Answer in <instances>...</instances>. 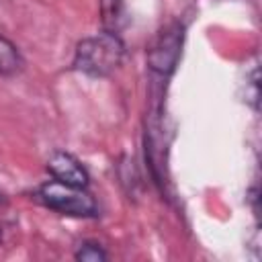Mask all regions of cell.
<instances>
[{
	"label": "cell",
	"mask_w": 262,
	"mask_h": 262,
	"mask_svg": "<svg viewBox=\"0 0 262 262\" xmlns=\"http://www.w3.org/2000/svg\"><path fill=\"white\" fill-rule=\"evenodd\" d=\"M125 57V43L119 33L100 31L96 35L84 37L78 41L72 70L88 76V78H108Z\"/></svg>",
	"instance_id": "6da1fadb"
},
{
	"label": "cell",
	"mask_w": 262,
	"mask_h": 262,
	"mask_svg": "<svg viewBox=\"0 0 262 262\" xmlns=\"http://www.w3.org/2000/svg\"><path fill=\"white\" fill-rule=\"evenodd\" d=\"M33 201H37L49 211L76 219H96L100 215L96 199L86 188L70 186L55 178L39 184L33 192Z\"/></svg>",
	"instance_id": "7a4b0ae2"
},
{
	"label": "cell",
	"mask_w": 262,
	"mask_h": 262,
	"mask_svg": "<svg viewBox=\"0 0 262 262\" xmlns=\"http://www.w3.org/2000/svg\"><path fill=\"white\" fill-rule=\"evenodd\" d=\"M182 39H184V27L180 23H172L166 29H162L154 39L151 47L147 49L149 68L162 76H170L178 63L182 51Z\"/></svg>",
	"instance_id": "3957f363"
},
{
	"label": "cell",
	"mask_w": 262,
	"mask_h": 262,
	"mask_svg": "<svg viewBox=\"0 0 262 262\" xmlns=\"http://www.w3.org/2000/svg\"><path fill=\"white\" fill-rule=\"evenodd\" d=\"M47 172L51 178L70 184V186H78V188H88L90 184V174L86 170V166L70 151L63 149H55L49 160H47Z\"/></svg>",
	"instance_id": "277c9868"
},
{
	"label": "cell",
	"mask_w": 262,
	"mask_h": 262,
	"mask_svg": "<svg viewBox=\"0 0 262 262\" xmlns=\"http://www.w3.org/2000/svg\"><path fill=\"white\" fill-rule=\"evenodd\" d=\"M25 70V57L18 47L0 33V78H12Z\"/></svg>",
	"instance_id": "5b68a950"
},
{
	"label": "cell",
	"mask_w": 262,
	"mask_h": 262,
	"mask_svg": "<svg viewBox=\"0 0 262 262\" xmlns=\"http://www.w3.org/2000/svg\"><path fill=\"white\" fill-rule=\"evenodd\" d=\"M100 20L104 31L119 33L127 23L123 0H100Z\"/></svg>",
	"instance_id": "8992f818"
},
{
	"label": "cell",
	"mask_w": 262,
	"mask_h": 262,
	"mask_svg": "<svg viewBox=\"0 0 262 262\" xmlns=\"http://www.w3.org/2000/svg\"><path fill=\"white\" fill-rule=\"evenodd\" d=\"M74 258H76L78 262H104V260H108V254H106V250H104L98 242H94V239H84V242L76 248Z\"/></svg>",
	"instance_id": "52a82bcc"
},
{
	"label": "cell",
	"mask_w": 262,
	"mask_h": 262,
	"mask_svg": "<svg viewBox=\"0 0 262 262\" xmlns=\"http://www.w3.org/2000/svg\"><path fill=\"white\" fill-rule=\"evenodd\" d=\"M0 244H2V227H0Z\"/></svg>",
	"instance_id": "ba28073f"
},
{
	"label": "cell",
	"mask_w": 262,
	"mask_h": 262,
	"mask_svg": "<svg viewBox=\"0 0 262 262\" xmlns=\"http://www.w3.org/2000/svg\"><path fill=\"white\" fill-rule=\"evenodd\" d=\"M0 203H2V194H0Z\"/></svg>",
	"instance_id": "9c48e42d"
}]
</instances>
